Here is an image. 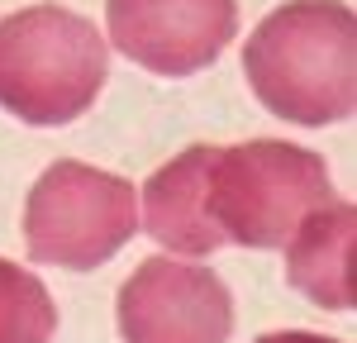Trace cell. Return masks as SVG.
<instances>
[{
  "mask_svg": "<svg viewBox=\"0 0 357 343\" xmlns=\"http://www.w3.org/2000/svg\"><path fill=\"white\" fill-rule=\"evenodd\" d=\"M252 96L272 114L319 129L357 100V20L343 0H291L252 29L243 48Z\"/></svg>",
  "mask_w": 357,
  "mask_h": 343,
  "instance_id": "1",
  "label": "cell"
},
{
  "mask_svg": "<svg viewBox=\"0 0 357 343\" xmlns=\"http://www.w3.org/2000/svg\"><path fill=\"white\" fill-rule=\"evenodd\" d=\"M105 77L110 48L91 20L62 5H29L0 20V105L24 124L86 114Z\"/></svg>",
  "mask_w": 357,
  "mask_h": 343,
  "instance_id": "2",
  "label": "cell"
},
{
  "mask_svg": "<svg viewBox=\"0 0 357 343\" xmlns=\"http://www.w3.org/2000/svg\"><path fill=\"white\" fill-rule=\"evenodd\" d=\"M333 200V181L319 153L281 139L215 148L210 162V220L224 243L286 248L305 215Z\"/></svg>",
  "mask_w": 357,
  "mask_h": 343,
  "instance_id": "3",
  "label": "cell"
},
{
  "mask_svg": "<svg viewBox=\"0 0 357 343\" xmlns=\"http://www.w3.org/2000/svg\"><path fill=\"white\" fill-rule=\"evenodd\" d=\"M138 234V196L114 172L86 162H53L24 205L29 253L53 267L91 272Z\"/></svg>",
  "mask_w": 357,
  "mask_h": 343,
  "instance_id": "4",
  "label": "cell"
},
{
  "mask_svg": "<svg viewBox=\"0 0 357 343\" xmlns=\"http://www.w3.org/2000/svg\"><path fill=\"white\" fill-rule=\"evenodd\" d=\"M124 343H229L234 296L210 267L176 257H143L119 286Z\"/></svg>",
  "mask_w": 357,
  "mask_h": 343,
  "instance_id": "5",
  "label": "cell"
},
{
  "mask_svg": "<svg viewBox=\"0 0 357 343\" xmlns=\"http://www.w3.org/2000/svg\"><path fill=\"white\" fill-rule=\"evenodd\" d=\"M110 43L119 53L158 72L191 77L229 48L238 29L234 0H105Z\"/></svg>",
  "mask_w": 357,
  "mask_h": 343,
  "instance_id": "6",
  "label": "cell"
},
{
  "mask_svg": "<svg viewBox=\"0 0 357 343\" xmlns=\"http://www.w3.org/2000/svg\"><path fill=\"white\" fill-rule=\"evenodd\" d=\"M210 162L215 148L195 143L143 181V234H153L172 253L200 257L224 243L210 220Z\"/></svg>",
  "mask_w": 357,
  "mask_h": 343,
  "instance_id": "7",
  "label": "cell"
},
{
  "mask_svg": "<svg viewBox=\"0 0 357 343\" xmlns=\"http://www.w3.org/2000/svg\"><path fill=\"white\" fill-rule=\"evenodd\" d=\"M353 238L357 210L348 200L305 215L286 243V282L324 310H353Z\"/></svg>",
  "mask_w": 357,
  "mask_h": 343,
  "instance_id": "8",
  "label": "cell"
},
{
  "mask_svg": "<svg viewBox=\"0 0 357 343\" xmlns=\"http://www.w3.org/2000/svg\"><path fill=\"white\" fill-rule=\"evenodd\" d=\"M57 305L33 272L0 257V343H53Z\"/></svg>",
  "mask_w": 357,
  "mask_h": 343,
  "instance_id": "9",
  "label": "cell"
},
{
  "mask_svg": "<svg viewBox=\"0 0 357 343\" xmlns=\"http://www.w3.org/2000/svg\"><path fill=\"white\" fill-rule=\"evenodd\" d=\"M257 343H338V339H324V334H305V329H286V334H262Z\"/></svg>",
  "mask_w": 357,
  "mask_h": 343,
  "instance_id": "10",
  "label": "cell"
}]
</instances>
